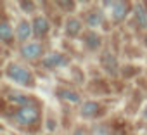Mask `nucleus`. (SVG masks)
Listing matches in <instances>:
<instances>
[{"mask_svg":"<svg viewBox=\"0 0 147 135\" xmlns=\"http://www.w3.org/2000/svg\"><path fill=\"white\" fill-rule=\"evenodd\" d=\"M7 76H9L11 80H14L16 83H19V85H24V87L33 85V76H31V73L26 70V68H23L21 64H11V66L7 68Z\"/></svg>","mask_w":147,"mask_h":135,"instance_id":"nucleus-1","label":"nucleus"},{"mask_svg":"<svg viewBox=\"0 0 147 135\" xmlns=\"http://www.w3.org/2000/svg\"><path fill=\"white\" fill-rule=\"evenodd\" d=\"M14 119H16V123L18 125H23V126H26V125H33L36 119H38V109L35 107V106H23V107H19V111L14 114Z\"/></svg>","mask_w":147,"mask_h":135,"instance_id":"nucleus-2","label":"nucleus"},{"mask_svg":"<svg viewBox=\"0 0 147 135\" xmlns=\"http://www.w3.org/2000/svg\"><path fill=\"white\" fill-rule=\"evenodd\" d=\"M106 5L111 7V14L116 21H121L128 12V5L123 4V2H106Z\"/></svg>","mask_w":147,"mask_h":135,"instance_id":"nucleus-3","label":"nucleus"},{"mask_svg":"<svg viewBox=\"0 0 147 135\" xmlns=\"http://www.w3.org/2000/svg\"><path fill=\"white\" fill-rule=\"evenodd\" d=\"M21 54H23V57H26V59H36V57L42 54V45H40V43H28V45H23Z\"/></svg>","mask_w":147,"mask_h":135,"instance_id":"nucleus-4","label":"nucleus"},{"mask_svg":"<svg viewBox=\"0 0 147 135\" xmlns=\"http://www.w3.org/2000/svg\"><path fill=\"white\" fill-rule=\"evenodd\" d=\"M64 62H66V59L59 52H52V54H49L43 59V66L45 68H57V66H62Z\"/></svg>","mask_w":147,"mask_h":135,"instance_id":"nucleus-5","label":"nucleus"},{"mask_svg":"<svg viewBox=\"0 0 147 135\" xmlns=\"http://www.w3.org/2000/svg\"><path fill=\"white\" fill-rule=\"evenodd\" d=\"M33 31L36 36H42L49 31V21L43 18V16H38L35 21H33Z\"/></svg>","mask_w":147,"mask_h":135,"instance_id":"nucleus-6","label":"nucleus"},{"mask_svg":"<svg viewBox=\"0 0 147 135\" xmlns=\"http://www.w3.org/2000/svg\"><path fill=\"white\" fill-rule=\"evenodd\" d=\"M30 35H31V24L28 21H21L19 26H18V38L21 42H24V40L30 38Z\"/></svg>","mask_w":147,"mask_h":135,"instance_id":"nucleus-7","label":"nucleus"},{"mask_svg":"<svg viewBox=\"0 0 147 135\" xmlns=\"http://www.w3.org/2000/svg\"><path fill=\"white\" fill-rule=\"evenodd\" d=\"M97 109H99V104L97 102H85L83 106H82V116H85V118H90V116H94L95 113H97Z\"/></svg>","mask_w":147,"mask_h":135,"instance_id":"nucleus-8","label":"nucleus"},{"mask_svg":"<svg viewBox=\"0 0 147 135\" xmlns=\"http://www.w3.org/2000/svg\"><path fill=\"white\" fill-rule=\"evenodd\" d=\"M102 64L106 66V70H107V71H111L113 75L116 73V59H114L111 54H107V52H106V54L102 55Z\"/></svg>","mask_w":147,"mask_h":135,"instance_id":"nucleus-9","label":"nucleus"},{"mask_svg":"<svg viewBox=\"0 0 147 135\" xmlns=\"http://www.w3.org/2000/svg\"><path fill=\"white\" fill-rule=\"evenodd\" d=\"M102 19H104L102 12H100V11H94V12H92V14L87 18V23H88V26L95 28V26H99V24L102 23Z\"/></svg>","mask_w":147,"mask_h":135,"instance_id":"nucleus-10","label":"nucleus"},{"mask_svg":"<svg viewBox=\"0 0 147 135\" xmlns=\"http://www.w3.org/2000/svg\"><path fill=\"white\" fill-rule=\"evenodd\" d=\"M80 30H82V24H80V21H78V19H69V21H67V28H66L67 35L75 36V35H78V33H80Z\"/></svg>","mask_w":147,"mask_h":135,"instance_id":"nucleus-11","label":"nucleus"},{"mask_svg":"<svg viewBox=\"0 0 147 135\" xmlns=\"http://www.w3.org/2000/svg\"><path fill=\"white\" fill-rule=\"evenodd\" d=\"M12 35H14V31H12L9 23H2V24H0V38H2V40L9 42L12 38Z\"/></svg>","mask_w":147,"mask_h":135,"instance_id":"nucleus-12","label":"nucleus"},{"mask_svg":"<svg viewBox=\"0 0 147 135\" xmlns=\"http://www.w3.org/2000/svg\"><path fill=\"white\" fill-rule=\"evenodd\" d=\"M135 14H137L138 24H140L142 28H147V12H145V9H144L142 5H137V9H135Z\"/></svg>","mask_w":147,"mask_h":135,"instance_id":"nucleus-13","label":"nucleus"},{"mask_svg":"<svg viewBox=\"0 0 147 135\" xmlns=\"http://www.w3.org/2000/svg\"><path fill=\"white\" fill-rule=\"evenodd\" d=\"M59 97L67 101V102H78L80 101V97L75 92H71V90H59Z\"/></svg>","mask_w":147,"mask_h":135,"instance_id":"nucleus-14","label":"nucleus"},{"mask_svg":"<svg viewBox=\"0 0 147 135\" xmlns=\"http://www.w3.org/2000/svg\"><path fill=\"white\" fill-rule=\"evenodd\" d=\"M11 101L12 102H18V104H24V102H28V99L24 97V95H21L19 92H12L11 94ZM26 106V104H24Z\"/></svg>","mask_w":147,"mask_h":135,"instance_id":"nucleus-15","label":"nucleus"},{"mask_svg":"<svg viewBox=\"0 0 147 135\" xmlns=\"http://www.w3.org/2000/svg\"><path fill=\"white\" fill-rule=\"evenodd\" d=\"M87 43H88V47H90V49H97L100 42H99V36H95V35H88Z\"/></svg>","mask_w":147,"mask_h":135,"instance_id":"nucleus-16","label":"nucleus"},{"mask_svg":"<svg viewBox=\"0 0 147 135\" xmlns=\"http://www.w3.org/2000/svg\"><path fill=\"white\" fill-rule=\"evenodd\" d=\"M92 135H109V132H107V128H106V126L99 125V126H95V128L92 130Z\"/></svg>","mask_w":147,"mask_h":135,"instance_id":"nucleus-17","label":"nucleus"},{"mask_svg":"<svg viewBox=\"0 0 147 135\" xmlns=\"http://www.w3.org/2000/svg\"><path fill=\"white\" fill-rule=\"evenodd\" d=\"M75 135H85V132H83V130H82V128H78V130H76V132H75Z\"/></svg>","mask_w":147,"mask_h":135,"instance_id":"nucleus-18","label":"nucleus"},{"mask_svg":"<svg viewBox=\"0 0 147 135\" xmlns=\"http://www.w3.org/2000/svg\"><path fill=\"white\" fill-rule=\"evenodd\" d=\"M145 43H147V38H145Z\"/></svg>","mask_w":147,"mask_h":135,"instance_id":"nucleus-19","label":"nucleus"}]
</instances>
